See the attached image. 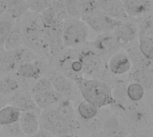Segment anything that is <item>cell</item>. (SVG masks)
Here are the masks:
<instances>
[{
  "label": "cell",
  "instance_id": "6da1fadb",
  "mask_svg": "<svg viewBox=\"0 0 153 137\" xmlns=\"http://www.w3.org/2000/svg\"><path fill=\"white\" fill-rule=\"evenodd\" d=\"M83 101L94 105L97 109L112 106L115 102L112 95V88L106 83L98 79L84 76L74 80Z\"/></svg>",
  "mask_w": 153,
  "mask_h": 137
},
{
  "label": "cell",
  "instance_id": "7a4b0ae2",
  "mask_svg": "<svg viewBox=\"0 0 153 137\" xmlns=\"http://www.w3.org/2000/svg\"><path fill=\"white\" fill-rule=\"evenodd\" d=\"M39 129L46 130L56 137H66L74 134L75 129L63 121L54 108L42 110L39 116Z\"/></svg>",
  "mask_w": 153,
  "mask_h": 137
},
{
  "label": "cell",
  "instance_id": "3957f363",
  "mask_svg": "<svg viewBox=\"0 0 153 137\" xmlns=\"http://www.w3.org/2000/svg\"><path fill=\"white\" fill-rule=\"evenodd\" d=\"M89 37V28L81 20L68 21L63 27L62 43L67 48H76L83 45Z\"/></svg>",
  "mask_w": 153,
  "mask_h": 137
},
{
  "label": "cell",
  "instance_id": "277c9868",
  "mask_svg": "<svg viewBox=\"0 0 153 137\" xmlns=\"http://www.w3.org/2000/svg\"><path fill=\"white\" fill-rule=\"evenodd\" d=\"M81 20L88 26V28L92 29L98 34L112 33L119 21L106 15L100 10L94 13L82 16Z\"/></svg>",
  "mask_w": 153,
  "mask_h": 137
},
{
  "label": "cell",
  "instance_id": "5b68a950",
  "mask_svg": "<svg viewBox=\"0 0 153 137\" xmlns=\"http://www.w3.org/2000/svg\"><path fill=\"white\" fill-rule=\"evenodd\" d=\"M102 132L107 137H128L132 133L128 122L120 116H110L104 120Z\"/></svg>",
  "mask_w": 153,
  "mask_h": 137
},
{
  "label": "cell",
  "instance_id": "8992f818",
  "mask_svg": "<svg viewBox=\"0 0 153 137\" xmlns=\"http://www.w3.org/2000/svg\"><path fill=\"white\" fill-rule=\"evenodd\" d=\"M112 34L114 35L120 48H126L135 40L138 34V27L132 22H123L119 20Z\"/></svg>",
  "mask_w": 153,
  "mask_h": 137
},
{
  "label": "cell",
  "instance_id": "52a82bcc",
  "mask_svg": "<svg viewBox=\"0 0 153 137\" xmlns=\"http://www.w3.org/2000/svg\"><path fill=\"white\" fill-rule=\"evenodd\" d=\"M58 68L60 73L74 81L83 76L82 63L78 56L74 54L63 55L58 60Z\"/></svg>",
  "mask_w": 153,
  "mask_h": 137
},
{
  "label": "cell",
  "instance_id": "ba28073f",
  "mask_svg": "<svg viewBox=\"0 0 153 137\" xmlns=\"http://www.w3.org/2000/svg\"><path fill=\"white\" fill-rule=\"evenodd\" d=\"M93 46V49L100 57H103L109 58L112 55L121 49L112 33L98 34Z\"/></svg>",
  "mask_w": 153,
  "mask_h": 137
},
{
  "label": "cell",
  "instance_id": "9c48e42d",
  "mask_svg": "<svg viewBox=\"0 0 153 137\" xmlns=\"http://www.w3.org/2000/svg\"><path fill=\"white\" fill-rule=\"evenodd\" d=\"M108 68L114 75H123L132 70L131 61L126 50L120 49L112 55L108 61Z\"/></svg>",
  "mask_w": 153,
  "mask_h": 137
},
{
  "label": "cell",
  "instance_id": "30bf717a",
  "mask_svg": "<svg viewBox=\"0 0 153 137\" xmlns=\"http://www.w3.org/2000/svg\"><path fill=\"white\" fill-rule=\"evenodd\" d=\"M77 56L82 66V74L92 75L100 70L101 65V57L93 48L83 49L78 53Z\"/></svg>",
  "mask_w": 153,
  "mask_h": 137
},
{
  "label": "cell",
  "instance_id": "8fae6325",
  "mask_svg": "<svg viewBox=\"0 0 153 137\" xmlns=\"http://www.w3.org/2000/svg\"><path fill=\"white\" fill-rule=\"evenodd\" d=\"M48 79L51 83L53 89L56 92L61 94L64 98L66 97L67 99L69 96L72 95L74 90L72 82L69 78H67L58 70H52L48 74Z\"/></svg>",
  "mask_w": 153,
  "mask_h": 137
},
{
  "label": "cell",
  "instance_id": "7c38bea8",
  "mask_svg": "<svg viewBox=\"0 0 153 137\" xmlns=\"http://www.w3.org/2000/svg\"><path fill=\"white\" fill-rule=\"evenodd\" d=\"M15 71H16V74L21 78L37 80L44 73L45 66H44V62H42L38 58L32 62L23 63L17 66Z\"/></svg>",
  "mask_w": 153,
  "mask_h": 137
},
{
  "label": "cell",
  "instance_id": "4fadbf2b",
  "mask_svg": "<svg viewBox=\"0 0 153 137\" xmlns=\"http://www.w3.org/2000/svg\"><path fill=\"white\" fill-rule=\"evenodd\" d=\"M39 116L35 111L21 112L18 123L24 136H33L39 130Z\"/></svg>",
  "mask_w": 153,
  "mask_h": 137
},
{
  "label": "cell",
  "instance_id": "5bb4252c",
  "mask_svg": "<svg viewBox=\"0 0 153 137\" xmlns=\"http://www.w3.org/2000/svg\"><path fill=\"white\" fill-rule=\"evenodd\" d=\"M30 95L37 108L40 109L41 110L53 108V106L57 105L62 100L66 99L64 98L58 92H56L55 90L43 93H37V94H30Z\"/></svg>",
  "mask_w": 153,
  "mask_h": 137
},
{
  "label": "cell",
  "instance_id": "9a60e30c",
  "mask_svg": "<svg viewBox=\"0 0 153 137\" xmlns=\"http://www.w3.org/2000/svg\"><path fill=\"white\" fill-rule=\"evenodd\" d=\"M100 10L106 15L119 20L126 16V11L122 0H97Z\"/></svg>",
  "mask_w": 153,
  "mask_h": 137
},
{
  "label": "cell",
  "instance_id": "2e32d148",
  "mask_svg": "<svg viewBox=\"0 0 153 137\" xmlns=\"http://www.w3.org/2000/svg\"><path fill=\"white\" fill-rule=\"evenodd\" d=\"M58 117L65 121V123L72 126L75 130L79 127L78 122L75 118V109L72 104V102L68 99L62 100L54 108Z\"/></svg>",
  "mask_w": 153,
  "mask_h": 137
},
{
  "label": "cell",
  "instance_id": "e0dca14e",
  "mask_svg": "<svg viewBox=\"0 0 153 137\" xmlns=\"http://www.w3.org/2000/svg\"><path fill=\"white\" fill-rule=\"evenodd\" d=\"M9 104L18 109L21 112L36 111L37 109H39L34 103L30 93L27 92L17 91L15 93H13V96L12 97Z\"/></svg>",
  "mask_w": 153,
  "mask_h": 137
},
{
  "label": "cell",
  "instance_id": "ac0fdd59",
  "mask_svg": "<svg viewBox=\"0 0 153 137\" xmlns=\"http://www.w3.org/2000/svg\"><path fill=\"white\" fill-rule=\"evenodd\" d=\"M126 13L132 17H140L151 8V0H122Z\"/></svg>",
  "mask_w": 153,
  "mask_h": 137
},
{
  "label": "cell",
  "instance_id": "d6986e66",
  "mask_svg": "<svg viewBox=\"0 0 153 137\" xmlns=\"http://www.w3.org/2000/svg\"><path fill=\"white\" fill-rule=\"evenodd\" d=\"M126 52L131 61L132 69L152 68V60L147 59L141 53L138 46H130Z\"/></svg>",
  "mask_w": 153,
  "mask_h": 137
},
{
  "label": "cell",
  "instance_id": "ffe728a7",
  "mask_svg": "<svg viewBox=\"0 0 153 137\" xmlns=\"http://www.w3.org/2000/svg\"><path fill=\"white\" fill-rule=\"evenodd\" d=\"M22 46H23L22 31L21 24H20V20H16L13 29L11 30L8 37L6 38V40L4 42L3 48H4L7 51H11Z\"/></svg>",
  "mask_w": 153,
  "mask_h": 137
},
{
  "label": "cell",
  "instance_id": "44dd1931",
  "mask_svg": "<svg viewBox=\"0 0 153 137\" xmlns=\"http://www.w3.org/2000/svg\"><path fill=\"white\" fill-rule=\"evenodd\" d=\"M132 70H133L132 77L134 82L141 84L144 89L152 88V68H141V69H132Z\"/></svg>",
  "mask_w": 153,
  "mask_h": 137
},
{
  "label": "cell",
  "instance_id": "7402d4cb",
  "mask_svg": "<svg viewBox=\"0 0 153 137\" xmlns=\"http://www.w3.org/2000/svg\"><path fill=\"white\" fill-rule=\"evenodd\" d=\"M28 12L26 0H7L6 13L14 20H20Z\"/></svg>",
  "mask_w": 153,
  "mask_h": 137
},
{
  "label": "cell",
  "instance_id": "603a6c76",
  "mask_svg": "<svg viewBox=\"0 0 153 137\" xmlns=\"http://www.w3.org/2000/svg\"><path fill=\"white\" fill-rule=\"evenodd\" d=\"M11 52L17 66L23 63H30L39 58V56L36 53H34L31 49L24 46L11 50Z\"/></svg>",
  "mask_w": 153,
  "mask_h": 137
},
{
  "label": "cell",
  "instance_id": "cb8c5ba5",
  "mask_svg": "<svg viewBox=\"0 0 153 137\" xmlns=\"http://www.w3.org/2000/svg\"><path fill=\"white\" fill-rule=\"evenodd\" d=\"M21 111L15 107L8 104L0 109V127L18 122Z\"/></svg>",
  "mask_w": 153,
  "mask_h": 137
},
{
  "label": "cell",
  "instance_id": "d4e9b609",
  "mask_svg": "<svg viewBox=\"0 0 153 137\" xmlns=\"http://www.w3.org/2000/svg\"><path fill=\"white\" fill-rule=\"evenodd\" d=\"M15 22L16 20L6 13L0 16V48L4 47L6 38L8 37Z\"/></svg>",
  "mask_w": 153,
  "mask_h": 137
},
{
  "label": "cell",
  "instance_id": "484cf974",
  "mask_svg": "<svg viewBox=\"0 0 153 137\" xmlns=\"http://www.w3.org/2000/svg\"><path fill=\"white\" fill-rule=\"evenodd\" d=\"M20 89V83L17 79L5 76L0 78V95L8 96L15 93Z\"/></svg>",
  "mask_w": 153,
  "mask_h": 137
},
{
  "label": "cell",
  "instance_id": "4316f807",
  "mask_svg": "<svg viewBox=\"0 0 153 137\" xmlns=\"http://www.w3.org/2000/svg\"><path fill=\"white\" fill-rule=\"evenodd\" d=\"M77 112L82 119L89 121L99 114V109L86 101H82L77 107Z\"/></svg>",
  "mask_w": 153,
  "mask_h": 137
},
{
  "label": "cell",
  "instance_id": "83f0119b",
  "mask_svg": "<svg viewBox=\"0 0 153 137\" xmlns=\"http://www.w3.org/2000/svg\"><path fill=\"white\" fill-rule=\"evenodd\" d=\"M145 94V89L135 82L130 83L126 86V96L131 102L141 101Z\"/></svg>",
  "mask_w": 153,
  "mask_h": 137
},
{
  "label": "cell",
  "instance_id": "f1b7e54d",
  "mask_svg": "<svg viewBox=\"0 0 153 137\" xmlns=\"http://www.w3.org/2000/svg\"><path fill=\"white\" fill-rule=\"evenodd\" d=\"M138 48L141 53L150 60H152L153 57V39L152 37L139 35V44Z\"/></svg>",
  "mask_w": 153,
  "mask_h": 137
},
{
  "label": "cell",
  "instance_id": "f546056e",
  "mask_svg": "<svg viewBox=\"0 0 153 137\" xmlns=\"http://www.w3.org/2000/svg\"><path fill=\"white\" fill-rule=\"evenodd\" d=\"M53 87L51 83L48 79V77H39L36 80L35 83L30 89V94H37V93H43L47 92L53 91Z\"/></svg>",
  "mask_w": 153,
  "mask_h": 137
},
{
  "label": "cell",
  "instance_id": "4dcf8cb0",
  "mask_svg": "<svg viewBox=\"0 0 153 137\" xmlns=\"http://www.w3.org/2000/svg\"><path fill=\"white\" fill-rule=\"evenodd\" d=\"M81 10V17L94 13L100 10L97 0H78Z\"/></svg>",
  "mask_w": 153,
  "mask_h": 137
},
{
  "label": "cell",
  "instance_id": "1f68e13d",
  "mask_svg": "<svg viewBox=\"0 0 153 137\" xmlns=\"http://www.w3.org/2000/svg\"><path fill=\"white\" fill-rule=\"evenodd\" d=\"M26 3L28 10L39 13L48 8L52 4L53 0H26Z\"/></svg>",
  "mask_w": 153,
  "mask_h": 137
},
{
  "label": "cell",
  "instance_id": "d6a6232c",
  "mask_svg": "<svg viewBox=\"0 0 153 137\" xmlns=\"http://www.w3.org/2000/svg\"><path fill=\"white\" fill-rule=\"evenodd\" d=\"M63 2L66 15L74 19H81V10L78 0H63Z\"/></svg>",
  "mask_w": 153,
  "mask_h": 137
},
{
  "label": "cell",
  "instance_id": "836d02e7",
  "mask_svg": "<svg viewBox=\"0 0 153 137\" xmlns=\"http://www.w3.org/2000/svg\"><path fill=\"white\" fill-rule=\"evenodd\" d=\"M0 135H3V137H22L24 136L20 128L18 122L1 127Z\"/></svg>",
  "mask_w": 153,
  "mask_h": 137
},
{
  "label": "cell",
  "instance_id": "e575fe53",
  "mask_svg": "<svg viewBox=\"0 0 153 137\" xmlns=\"http://www.w3.org/2000/svg\"><path fill=\"white\" fill-rule=\"evenodd\" d=\"M139 35H145L152 37V16L146 17V19L143 22V23L140 25L138 29Z\"/></svg>",
  "mask_w": 153,
  "mask_h": 137
},
{
  "label": "cell",
  "instance_id": "d590c367",
  "mask_svg": "<svg viewBox=\"0 0 153 137\" xmlns=\"http://www.w3.org/2000/svg\"><path fill=\"white\" fill-rule=\"evenodd\" d=\"M31 137H56L54 135H52L51 133L46 131V130H43V129H39L33 136Z\"/></svg>",
  "mask_w": 153,
  "mask_h": 137
},
{
  "label": "cell",
  "instance_id": "8d00e7d4",
  "mask_svg": "<svg viewBox=\"0 0 153 137\" xmlns=\"http://www.w3.org/2000/svg\"><path fill=\"white\" fill-rule=\"evenodd\" d=\"M128 137H152V132L148 133L147 131L145 132H137V133H131Z\"/></svg>",
  "mask_w": 153,
  "mask_h": 137
},
{
  "label": "cell",
  "instance_id": "74e56055",
  "mask_svg": "<svg viewBox=\"0 0 153 137\" xmlns=\"http://www.w3.org/2000/svg\"><path fill=\"white\" fill-rule=\"evenodd\" d=\"M7 0H0V16L6 13Z\"/></svg>",
  "mask_w": 153,
  "mask_h": 137
},
{
  "label": "cell",
  "instance_id": "f35d334b",
  "mask_svg": "<svg viewBox=\"0 0 153 137\" xmlns=\"http://www.w3.org/2000/svg\"><path fill=\"white\" fill-rule=\"evenodd\" d=\"M89 137H107L106 135L102 132V131H97V132H94L92 133Z\"/></svg>",
  "mask_w": 153,
  "mask_h": 137
},
{
  "label": "cell",
  "instance_id": "ab89813d",
  "mask_svg": "<svg viewBox=\"0 0 153 137\" xmlns=\"http://www.w3.org/2000/svg\"><path fill=\"white\" fill-rule=\"evenodd\" d=\"M4 74V72H3V70H2V68H1V66H0V78H1V76Z\"/></svg>",
  "mask_w": 153,
  "mask_h": 137
},
{
  "label": "cell",
  "instance_id": "60d3db41",
  "mask_svg": "<svg viewBox=\"0 0 153 137\" xmlns=\"http://www.w3.org/2000/svg\"><path fill=\"white\" fill-rule=\"evenodd\" d=\"M66 137H80V136H76L75 134H73V135H70V136H66Z\"/></svg>",
  "mask_w": 153,
  "mask_h": 137
},
{
  "label": "cell",
  "instance_id": "b9f144b4",
  "mask_svg": "<svg viewBox=\"0 0 153 137\" xmlns=\"http://www.w3.org/2000/svg\"><path fill=\"white\" fill-rule=\"evenodd\" d=\"M0 137H3V136H1V135H0Z\"/></svg>",
  "mask_w": 153,
  "mask_h": 137
}]
</instances>
